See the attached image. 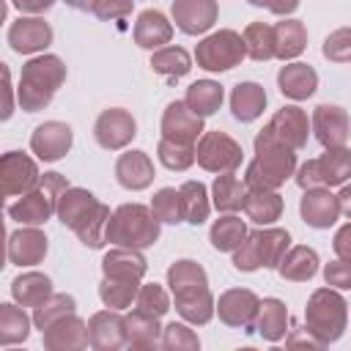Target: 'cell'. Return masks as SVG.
Segmentation results:
<instances>
[{
    "instance_id": "obj_1",
    "label": "cell",
    "mask_w": 351,
    "mask_h": 351,
    "mask_svg": "<svg viewBox=\"0 0 351 351\" xmlns=\"http://www.w3.org/2000/svg\"><path fill=\"white\" fill-rule=\"evenodd\" d=\"M170 285L176 293L178 313L192 324H206L211 318V296L206 288V274L192 261H178L170 271Z\"/></svg>"
},
{
    "instance_id": "obj_2",
    "label": "cell",
    "mask_w": 351,
    "mask_h": 351,
    "mask_svg": "<svg viewBox=\"0 0 351 351\" xmlns=\"http://www.w3.org/2000/svg\"><path fill=\"white\" fill-rule=\"evenodd\" d=\"M66 69L58 58H36L22 69V80H19V104L27 112L41 110L44 104H49L55 88L63 82Z\"/></svg>"
},
{
    "instance_id": "obj_3",
    "label": "cell",
    "mask_w": 351,
    "mask_h": 351,
    "mask_svg": "<svg viewBox=\"0 0 351 351\" xmlns=\"http://www.w3.org/2000/svg\"><path fill=\"white\" fill-rule=\"evenodd\" d=\"M96 208H99V203L93 200L90 192H82V189H66V192L60 195L55 211H58L60 222L69 225V228H74L85 244L99 247V244H101V233H99V228H101V219L107 217V211L99 214V217H90V211H96Z\"/></svg>"
},
{
    "instance_id": "obj_4",
    "label": "cell",
    "mask_w": 351,
    "mask_h": 351,
    "mask_svg": "<svg viewBox=\"0 0 351 351\" xmlns=\"http://www.w3.org/2000/svg\"><path fill=\"white\" fill-rule=\"evenodd\" d=\"M159 236L156 217L148 214L145 206H123L107 225V239L115 244H129V247H148Z\"/></svg>"
},
{
    "instance_id": "obj_5",
    "label": "cell",
    "mask_w": 351,
    "mask_h": 351,
    "mask_svg": "<svg viewBox=\"0 0 351 351\" xmlns=\"http://www.w3.org/2000/svg\"><path fill=\"white\" fill-rule=\"evenodd\" d=\"M66 189L69 186L60 178V173H44V178L38 181V189L30 192L27 197H22L19 203L8 206V214L16 222H25V225H41L58 208V200Z\"/></svg>"
},
{
    "instance_id": "obj_6",
    "label": "cell",
    "mask_w": 351,
    "mask_h": 351,
    "mask_svg": "<svg viewBox=\"0 0 351 351\" xmlns=\"http://www.w3.org/2000/svg\"><path fill=\"white\" fill-rule=\"evenodd\" d=\"M346 326V302L337 293L318 291L307 307V329L318 335V343L337 340Z\"/></svg>"
},
{
    "instance_id": "obj_7",
    "label": "cell",
    "mask_w": 351,
    "mask_h": 351,
    "mask_svg": "<svg viewBox=\"0 0 351 351\" xmlns=\"http://www.w3.org/2000/svg\"><path fill=\"white\" fill-rule=\"evenodd\" d=\"M288 233L285 230H266V233H252L250 241L236 252L233 263L236 269L252 271L258 266H277L282 250L288 247Z\"/></svg>"
},
{
    "instance_id": "obj_8",
    "label": "cell",
    "mask_w": 351,
    "mask_h": 351,
    "mask_svg": "<svg viewBox=\"0 0 351 351\" xmlns=\"http://www.w3.org/2000/svg\"><path fill=\"white\" fill-rule=\"evenodd\" d=\"M241 55H244V41L233 30H222L197 47V63L208 71L230 69L241 60Z\"/></svg>"
},
{
    "instance_id": "obj_9",
    "label": "cell",
    "mask_w": 351,
    "mask_h": 351,
    "mask_svg": "<svg viewBox=\"0 0 351 351\" xmlns=\"http://www.w3.org/2000/svg\"><path fill=\"white\" fill-rule=\"evenodd\" d=\"M197 162L208 170H233L241 162V148L219 132H211L203 137L200 148H197Z\"/></svg>"
},
{
    "instance_id": "obj_10",
    "label": "cell",
    "mask_w": 351,
    "mask_h": 351,
    "mask_svg": "<svg viewBox=\"0 0 351 351\" xmlns=\"http://www.w3.org/2000/svg\"><path fill=\"white\" fill-rule=\"evenodd\" d=\"M162 132L167 140L173 143H192L200 132H203V123H200V115L189 110V104L184 101H173L165 112V121H162Z\"/></svg>"
},
{
    "instance_id": "obj_11",
    "label": "cell",
    "mask_w": 351,
    "mask_h": 351,
    "mask_svg": "<svg viewBox=\"0 0 351 351\" xmlns=\"http://www.w3.org/2000/svg\"><path fill=\"white\" fill-rule=\"evenodd\" d=\"M173 16L184 33H203L217 19L214 0H173Z\"/></svg>"
},
{
    "instance_id": "obj_12",
    "label": "cell",
    "mask_w": 351,
    "mask_h": 351,
    "mask_svg": "<svg viewBox=\"0 0 351 351\" xmlns=\"http://www.w3.org/2000/svg\"><path fill=\"white\" fill-rule=\"evenodd\" d=\"M274 123H280L282 132L269 123V129H266L263 134H258L255 143H277V145L288 143L291 148H299V145L304 143V137H307V134H304V132H307V121H304V115H302L296 107H285V110L274 118Z\"/></svg>"
},
{
    "instance_id": "obj_13",
    "label": "cell",
    "mask_w": 351,
    "mask_h": 351,
    "mask_svg": "<svg viewBox=\"0 0 351 351\" xmlns=\"http://www.w3.org/2000/svg\"><path fill=\"white\" fill-rule=\"evenodd\" d=\"M71 145V129L66 123H58V121H49V123H41L36 132H33V140H30V148L44 159V162H55L60 159Z\"/></svg>"
},
{
    "instance_id": "obj_14",
    "label": "cell",
    "mask_w": 351,
    "mask_h": 351,
    "mask_svg": "<svg viewBox=\"0 0 351 351\" xmlns=\"http://www.w3.org/2000/svg\"><path fill=\"white\" fill-rule=\"evenodd\" d=\"M258 299L255 293L250 291H228L222 299H219V318L225 324H233V326H247V332H255L252 329V318L258 313Z\"/></svg>"
},
{
    "instance_id": "obj_15",
    "label": "cell",
    "mask_w": 351,
    "mask_h": 351,
    "mask_svg": "<svg viewBox=\"0 0 351 351\" xmlns=\"http://www.w3.org/2000/svg\"><path fill=\"white\" fill-rule=\"evenodd\" d=\"M49 41H52V30L41 19H19L8 30V44L14 47V52H22V55L47 47Z\"/></svg>"
},
{
    "instance_id": "obj_16",
    "label": "cell",
    "mask_w": 351,
    "mask_h": 351,
    "mask_svg": "<svg viewBox=\"0 0 351 351\" xmlns=\"http://www.w3.org/2000/svg\"><path fill=\"white\" fill-rule=\"evenodd\" d=\"M36 181H38V173H36V165L27 156H22L16 151H11V154L3 156V192L5 195L25 192Z\"/></svg>"
},
{
    "instance_id": "obj_17",
    "label": "cell",
    "mask_w": 351,
    "mask_h": 351,
    "mask_svg": "<svg viewBox=\"0 0 351 351\" xmlns=\"http://www.w3.org/2000/svg\"><path fill=\"white\" fill-rule=\"evenodd\" d=\"M132 137H134V121L123 110H107L96 121V140L104 148H121Z\"/></svg>"
},
{
    "instance_id": "obj_18",
    "label": "cell",
    "mask_w": 351,
    "mask_h": 351,
    "mask_svg": "<svg viewBox=\"0 0 351 351\" xmlns=\"http://www.w3.org/2000/svg\"><path fill=\"white\" fill-rule=\"evenodd\" d=\"M313 123H315V137L324 143V145H340L348 134V121H346V112L340 107H329V104H321L313 115Z\"/></svg>"
},
{
    "instance_id": "obj_19",
    "label": "cell",
    "mask_w": 351,
    "mask_h": 351,
    "mask_svg": "<svg viewBox=\"0 0 351 351\" xmlns=\"http://www.w3.org/2000/svg\"><path fill=\"white\" fill-rule=\"evenodd\" d=\"M47 252V239L44 233L38 230H19L8 239V258L11 263H19V266H30V263H38Z\"/></svg>"
},
{
    "instance_id": "obj_20",
    "label": "cell",
    "mask_w": 351,
    "mask_h": 351,
    "mask_svg": "<svg viewBox=\"0 0 351 351\" xmlns=\"http://www.w3.org/2000/svg\"><path fill=\"white\" fill-rule=\"evenodd\" d=\"M126 321L118 318V315H110V313H99L90 318V326H88V337L96 348H118L126 343Z\"/></svg>"
},
{
    "instance_id": "obj_21",
    "label": "cell",
    "mask_w": 351,
    "mask_h": 351,
    "mask_svg": "<svg viewBox=\"0 0 351 351\" xmlns=\"http://www.w3.org/2000/svg\"><path fill=\"white\" fill-rule=\"evenodd\" d=\"M337 211H340V203L329 192H321V189L307 192L302 200V217L313 228H329L335 222Z\"/></svg>"
},
{
    "instance_id": "obj_22",
    "label": "cell",
    "mask_w": 351,
    "mask_h": 351,
    "mask_svg": "<svg viewBox=\"0 0 351 351\" xmlns=\"http://www.w3.org/2000/svg\"><path fill=\"white\" fill-rule=\"evenodd\" d=\"M90 337H88V329L80 318H74V313L69 318H60L55 321L49 329H44V346L47 348H69V346H85Z\"/></svg>"
},
{
    "instance_id": "obj_23",
    "label": "cell",
    "mask_w": 351,
    "mask_h": 351,
    "mask_svg": "<svg viewBox=\"0 0 351 351\" xmlns=\"http://www.w3.org/2000/svg\"><path fill=\"white\" fill-rule=\"evenodd\" d=\"M115 173H118V181L129 189H143L151 184L154 178V170H151V162L143 151H132V154H123L115 165Z\"/></svg>"
},
{
    "instance_id": "obj_24",
    "label": "cell",
    "mask_w": 351,
    "mask_h": 351,
    "mask_svg": "<svg viewBox=\"0 0 351 351\" xmlns=\"http://www.w3.org/2000/svg\"><path fill=\"white\" fill-rule=\"evenodd\" d=\"M11 293H14V299H16L19 304H25V307H38L41 302H47V299L52 296V282H49V277L30 271V274H22V277L14 280Z\"/></svg>"
},
{
    "instance_id": "obj_25",
    "label": "cell",
    "mask_w": 351,
    "mask_h": 351,
    "mask_svg": "<svg viewBox=\"0 0 351 351\" xmlns=\"http://www.w3.org/2000/svg\"><path fill=\"white\" fill-rule=\"evenodd\" d=\"M315 82H318L315 71L310 66H304V63H293V66H285L280 71V90L285 96H291V99L310 96L315 90Z\"/></svg>"
},
{
    "instance_id": "obj_26",
    "label": "cell",
    "mask_w": 351,
    "mask_h": 351,
    "mask_svg": "<svg viewBox=\"0 0 351 351\" xmlns=\"http://www.w3.org/2000/svg\"><path fill=\"white\" fill-rule=\"evenodd\" d=\"M263 104H266V93H263L261 85H255V82H241V85H236L233 99H230V107H233V115H236L239 121H252V118H258L261 110H263Z\"/></svg>"
},
{
    "instance_id": "obj_27",
    "label": "cell",
    "mask_w": 351,
    "mask_h": 351,
    "mask_svg": "<svg viewBox=\"0 0 351 351\" xmlns=\"http://www.w3.org/2000/svg\"><path fill=\"white\" fill-rule=\"evenodd\" d=\"M315 167H318L321 184H329V186L332 184H343L351 176V151H346V148L329 151L321 159H315Z\"/></svg>"
},
{
    "instance_id": "obj_28",
    "label": "cell",
    "mask_w": 351,
    "mask_h": 351,
    "mask_svg": "<svg viewBox=\"0 0 351 351\" xmlns=\"http://www.w3.org/2000/svg\"><path fill=\"white\" fill-rule=\"evenodd\" d=\"M304 49V27L302 22H280L274 27V55L280 58H293Z\"/></svg>"
},
{
    "instance_id": "obj_29",
    "label": "cell",
    "mask_w": 351,
    "mask_h": 351,
    "mask_svg": "<svg viewBox=\"0 0 351 351\" xmlns=\"http://www.w3.org/2000/svg\"><path fill=\"white\" fill-rule=\"evenodd\" d=\"M27 329H30V321L27 315L14 307V304H0V343L3 346H11V343H19L27 337Z\"/></svg>"
},
{
    "instance_id": "obj_30",
    "label": "cell",
    "mask_w": 351,
    "mask_h": 351,
    "mask_svg": "<svg viewBox=\"0 0 351 351\" xmlns=\"http://www.w3.org/2000/svg\"><path fill=\"white\" fill-rule=\"evenodd\" d=\"M134 36H137L140 47H159L162 41L170 38V27H167V22L159 11H145V14H140Z\"/></svg>"
},
{
    "instance_id": "obj_31",
    "label": "cell",
    "mask_w": 351,
    "mask_h": 351,
    "mask_svg": "<svg viewBox=\"0 0 351 351\" xmlns=\"http://www.w3.org/2000/svg\"><path fill=\"white\" fill-rule=\"evenodd\" d=\"M104 271L107 277H121V280H137L145 271V261L134 252L126 250H115L104 258Z\"/></svg>"
},
{
    "instance_id": "obj_32",
    "label": "cell",
    "mask_w": 351,
    "mask_h": 351,
    "mask_svg": "<svg viewBox=\"0 0 351 351\" xmlns=\"http://www.w3.org/2000/svg\"><path fill=\"white\" fill-rule=\"evenodd\" d=\"M222 101V88L217 82H195L186 90V104L197 115H211Z\"/></svg>"
},
{
    "instance_id": "obj_33",
    "label": "cell",
    "mask_w": 351,
    "mask_h": 351,
    "mask_svg": "<svg viewBox=\"0 0 351 351\" xmlns=\"http://www.w3.org/2000/svg\"><path fill=\"white\" fill-rule=\"evenodd\" d=\"M156 335H159L156 315L137 310V313H132L126 318V343H132V346H154Z\"/></svg>"
},
{
    "instance_id": "obj_34",
    "label": "cell",
    "mask_w": 351,
    "mask_h": 351,
    "mask_svg": "<svg viewBox=\"0 0 351 351\" xmlns=\"http://www.w3.org/2000/svg\"><path fill=\"white\" fill-rule=\"evenodd\" d=\"M71 313H74V299H71V296H63V293H55V296H49L47 302H41V304L36 307L33 321H36V326L44 332V329H49L55 321H60V318H66V315H71Z\"/></svg>"
},
{
    "instance_id": "obj_35",
    "label": "cell",
    "mask_w": 351,
    "mask_h": 351,
    "mask_svg": "<svg viewBox=\"0 0 351 351\" xmlns=\"http://www.w3.org/2000/svg\"><path fill=\"white\" fill-rule=\"evenodd\" d=\"M181 203H184V219L192 225H200L208 214V203H206V186L197 181H186L181 186Z\"/></svg>"
},
{
    "instance_id": "obj_36",
    "label": "cell",
    "mask_w": 351,
    "mask_h": 351,
    "mask_svg": "<svg viewBox=\"0 0 351 351\" xmlns=\"http://www.w3.org/2000/svg\"><path fill=\"white\" fill-rule=\"evenodd\" d=\"M261 307H263V310H261V318H258V332H261L263 337H269V340H280V337L285 335V318H288L282 302L266 299Z\"/></svg>"
},
{
    "instance_id": "obj_37",
    "label": "cell",
    "mask_w": 351,
    "mask_h": 351,
    "mask_svg": "<svg viewBox=\"0 0 351 351\" xmlns=\"http://www.w3.org/2000/svg\"><path fill=\"white\" fill-rule=\"evenodd\" d=\"M244 186L239 184V178L233 176V173H228V176H219L217 181H214V203H217V208H222V211H233V208H241L244 206Z\"/></svg>"
},
{
    "instance_id": "obj_38",
    "label": "cell",
    "mask_w": 351,
    "mask_h": 351,
    "mask_svg": "<svg viewBox=\"0 0 351 351\" xmlns=\"http://www.w3.org/2000/svg\"><path fill=\"white\" fill-rule=\"evenodd\" d=\"M244 44H247V52H250L255 60L271 58V55H274V30L266 27L263 22H255V25L247 27Z\"/></svg>"
},
{
    "instance_id": "obj_39",
    "label": "cell",
    "mask_w": 351,
    "mask_h": 351,
    "mask_svg": "<svg viewBox=\"0 0 351 351\" xmlns=\"http://www.w3.org/2000/svg\"><path fill=\"white\" fill-rule=\"evenodd\" d=\"M315 263H318V258H315L313 250L296 247V250L291 252V258L282 261L280 271H282V277H291V280H310V277L315 274Z\"/></svg>"
},
{
    "instance_id": "obj_40",
    "label": "cell",
    "mask_w": 351,
    "mask_h": 351,
    "mask_svg": "<svg viewBox=\"0 0 351 351\" xmlns=\"http://www.w3.org/2000/svg\"><path fill=\"white\" fill-rule=\"evenodd\" d=\"M244 222L241 219H236V217H225V219H219L214 228H211V244L217 247V250H236L239 244H241V239H244Z\"/></svg>"
},
{
    "instance_id": "obj_41",
    "label": "cell",
    "mask_w": 351,
    "mask_h": 351,
    "mask_svg": "<svg viewBox=\"0 0 351 351\" xmlns=\"http://www.w3.org/2000/svg\"><path fill=\"white\" fill-rule=\"evenodd\" d=\"M244 208H247V214L255 219V222H271V219H277V214H280V197L277 195H261V192H255V195H250V197H244Z\"/></svg>"
},
{
    "instance_id": "obj_42",
    "label": "cell",
    "mask_w": 351,
    "mask_h": 351,
    "mask_svg": "<svg viewBox=\"0 0 351 351\" xmlns=\"http://www.w3.org/2000/svg\"><path fill=\"white\" fill-rule=\"evenodd\" d=\"M134 291H137V285H134V280H121V277H107L99 293H101V299H104V304H107V307H126V304L132 302V296H134Z\"/></svg>"
},
{
    "instance_id": "obj_43",
    "label": "cell",
    "mask_w": 351,
    "mask_h": 351,
    "mask_svg": "<svg viewBox=\"0 0 351 351\" xmlns=\"http://www.w3.org/2000/svg\"><path fill=\"white\" fill-rule=\"evenodd\" d=\"M154 217L162 222H181L184 217V203H181V192L176 189H162L154 197Z\"/></svg>"
},
{
    "instance_id": "obj_44",
    "label": "cell",
    "mask_w": 351,
    "mask_h": 351,
    "mask_svg": "<svg viewBox=\"0 0 351 351\" xmlns=\"http://www.w3.org/2000/svg\"><path fill=\"white\" fill-rule=\"evenodd\" d=\"M151 66H154V71H165V74L181 77V74L189 71V55L184 49H178V47H167L159 55H154Z\"/></svg>"
},
{
    "instance_id": "obj_45",
    "label": "cell",
    "mask_w": 351,
    "mask_h": 351,
    "mask_svg": "<svg viewBox=\"0 0 351 351\" xmlns=\"http://www.w3.org/2000/svg\"><path fill=\"white\" fill-rule=\"evenodd\" d=\"M159 159H162V165H167V167H178V170H184V167L192 165L195 154H192L189 145H184V143H173V140L165 137V140L159 143Z\"/></svg>"
},
{
    "instance_id": "obj_46",
    "label": "cell",
    "mask_w": 351,
    "mask_h": 351,
    "mask_svg": "<svg viewBox=\"0 0 351 351\" xmlns=\"http://www.w3.org/2000/svg\"><path fill=\"white\" fill-rule=\"evenodd\" d=\"M137 307L143 313H151V315L159 318L162 313H167V296H165V291L159 285H145L140 291V296H137Z\"/></svg>"
},
{
    "instance_id": "obj_47",
    "label": "cell",
    "mask_w": 351,
    "mask_h": 351,
    "mask_svg": "<svg viewBox=\"0 0 351 351\" xmlns=\"http://www.w3.org/2000/svg\"><path fill=\"white\" fill-rule=\"evenodd\" d=\"M162 346H167V348H173V346H189V348H195V346H197V337H195L186 326H181V324H170V326L165 329V340H162Z\"/></svg>"
},
{
    "instance_id": "obj_48",
    "label": "cell",
    "mask_w": 351,
    "mask_h": 351,
    "mask_svg": "<svg viewBox=\"0 0 351 351\" xmlns=\"http://www.w3.org/2000/svg\"><path fill=\"white\" fill-rule=\"evenodd\" d=\"M326 282L329 285H337V288H351V263L348 261H337V263H329L326 271H324Z\"/></svg>"
},
{
    "instance_id": "obj_49",
    "label": "cell",
    "mask_w": 351,
    "mask_h": 351,
    "mask_svg": "<svg viewBox=\"0 0 351 351\" xmlns=\"http://www.w3.org/2000/svg\"><path fill=\"white\" fill-rule=\"evenodd\" d=\"M129 8H132V0H96L93 14L101 16V19H110V16H123V14H129Z\"/></svg>"
},
{
    "instance_id": "obj_50",
    "label": "cell",
    "mask_w": 351,
    "mask_h": 351,
    "mask_svg": "<svg viewBox=\"0 0 351 351\" xmlns=\"http://www.w3.org/2000/svg\"><path fill=\"white\" fill-rule=\"evenodd\" d=\"M335 250H337L340 258L351 261V225H346V228L337 233V239H335Z\"/></svg>"
},
{
    "instance_id": "obj_51",
    "label": "cell",
    "mask_w": 351,
    "mask_h": 351,
    "mask_svg": "<svg viewBox=\"0 0 351 351\" xmlns=\"http://www.w3.org/2000/svg\"><path fill=\"white\" fill-rule=\"evenodd\" d=\"M11 3H14L19 11H33V14H36V11H44V8H49L55 0H11Z\"/></svg>"
},
{
    "instance_id": "obj_52",
    "label": "cell",
    "mask_w": 351,
    "mask_h": 351,
    "mask_svg": "<svg viewBox=\"0 0 351 351\" xmlns=\"http://www.w3.org/2000/svg\"><path fill=\"white\" fill-rule=\"evenodd\" d=\"M269 5H271L274 14H288V11H293V8L299 5V0H274V3H269Z\"/></svg>"
},
{
    "instance_id": "obj_53",
    "label": "cell",
    "mask_w": 351,
    "mask_h": 351,
    "mask_svg": "<svg viewBox=\"0 0 351 351\" xmlns=\"http://www.w3.org/2000/svg\"><path fill=\"white\" fill-rule=\"evenodd\" d=\"M340 208L351 217V186H346V189L340 192Z\"/></svg>"
},
{
    "instance_id": "obj_54",
    "label": "cell",
    "mask_w": 351,
    "mask_h": 351,
    "mask_svg": "<svg viewBox=\"0 0 351 351\" xmlns=\"http://www.w3.org/2000/svg\"><path fill=\"white\" fill-rule=\"evenodd\" d=\"M71 8H80V11H93V5H96V0H66Z\"/></svg>"
},
{
    "instance_id": "obj_55",
    "label": "cell",
    "mask_w": 351,
    "mask_h": 351,
    "mask_svg": "<svg viewBox=\"0 0 351 351\" xmlns=\"http://www.w3.org/2000/svg\"><path fill=\"white\" fill-rule=\"evenodd\" d=\"M252 5H263V3H269V0H250Z\"/></svg>"
}]
</instances>
